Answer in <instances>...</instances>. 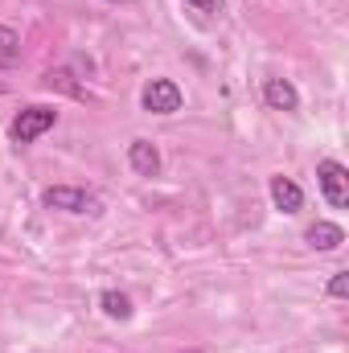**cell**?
<instances>
[{
  "mask_svg": "<svg viewBox=\"0 0 349 353\" xmlns=\"http://www.w3.org/2000/svg\"><path fill=\"white\" fill-rule=\"evenodd\" d=\"M317 181H321V193L333 210H346L349 205V169L341 161H321L317 165Z\"/></svg>",
  "mask_w": 349,
  "mask_h": 353,
  "instance_id": "obj_4",
  "label": "cell"
},
{
  "mask_svg": "<svg viewBox=\"0 0 349 353\" xmlns=\"http://www.w3.org/2000/svg\"><path fill=\"white\" fill-rule=\"evenodd\" d=\"M185 4H193L197 12H222L226 8V0H185Z\"/></svg>",
  "mask_w": 349,
  "mask_h": 353,
  "instance_id": "obj_12",
  "label": "cell"
},
{
  "mask_svg": "<svg viewBox=\"0 0 349 353\" xmlns=\"http://www.w3.org/2000/svg\"><path fill=\"white\" fill-rule=\"evenodd\" d=\"M17 54H21V37H17V29L0 25V62H12Z\"/></svg>",
  "mask_w": 349,
  "mask_h": 353,
  "instance_id": "obj_10",
  "label": "cell"
},
{
  "mask_svg": "<svg viewBox=\"0 0 349 353\" xmlns=\"http://www.w3.org/2000/svg\"><path fill=\"white\" fill-rule=\"evenodd\" d=\"M267 189H271V205L279 210V214H300V205H304V189L292 181V176L275 173L267 181Z\"/></svg>",
  "mask_w": 349,
  "mask_h": 353,
  "instance_id": "obj_5",
  "label": "cell"
},
{
  "mask_svg": "<svg viewBox=\"0 0 349 353\" xmlns=\"http://www.w3.org/2000/svg\"><path fill=\"white\" fill-rule=\"evenodd\" d=\"M329 296H333V300H346L349 296V271H333V279H329Z\"/></svg>",
  "mask_w": 349,
  "mask_h": 353,
  "instance_id": "obj_11",
  "label": "cell"
},
{
  "mask_svg": "<svg viewBox=\"0 0 349 353\" xmlns=\"http://www.w3.org/2000/svg\"><path fill=\"white\" fill-rule=\"evenodd\" d=\"M304 243H308L312 251H337V247L346 243V230H341L337 222H325V218H321V222H312V226H308Z\"/></svg>",
  "mask_w": 349,
  "mask_h": 353,
  "instance_id": "obj_8",
  "label": "cell"
},
{
  "mask_svg": "<svg viewBox=\"0 0 349 353\" xmlns=\"http://www.w3.org/2000/svg\"><path fill=\"white\" fill-rule=\"evenodd\" d=\"M263 103L271 111H296L300 107V90L292 87L288 79H267L263 83Z\"/></svg>",
  "mask_w": 349,
  "mask_h": 353,
  "instance_id": "obj_7",
  "label": "cell"
},
{
  "mask_svg": "<svg viewBox=\"0 0 349 353\" xmlns=\"http://www.w3.org/2000/svg\"><path fill=\"white\" fill-rule=\"evenodd\" d=\"M189 353H197V350H189Z\"/></svg>",
  "mask_w": 349,
  "mask_h": 353,
  "instance_id": "obj_15",
  "label": "cell"
},
{
  "mask_svg": "<svg viewBox=\"0 0 349 353\" xmlns=\"http://www.w3.org/2000/svg\"><path fill=\"white\" fill-rule=\"evenodd\" d=\"M54 123H58V107H50V103H29V107H21L17 119L8 123V136H12V144H33V140L46 136Z\"/></svg>",
  "mask_w": 349,
  "mask_h": 353,
  "instance_id": "obj_1",
  "label": "cell"
},
{
  "mask_svg": "<svg viewBox=\"0 0 349 353\" xmlns=\"http://www.w3.org/2000/svg\"><path fill=\"white\" fill-rule=\"evenodd\" d=\"M128 165H132L136 176H157L161 173V152H157V144H152V140H132V144H128Z\"/></svg>",
  "mask_w": 349,
  "mask_h": 353,
  "instance_id": "obj_6",
  "label": "cell"
},
{
  "mask_svg": "<svg viewBox=\"0 0 349 353\" xmlns=\"http://www.w3.org/2000/svg\"><path fill=\"white\" fill-rule=\"evenodd\" d=\"M41 205H46V210H62V214H94V210H99L94 193L74 189V185H50V189L41 193Z\"/></svg>",
  "mask_w": 349,
  "mask_h": 353,
  "instance_id": "obj_2",
  "label": "cell"
},
{
  "mask_svg": "<svg viewBox=\"0 0 349 353\" xmlns=\"http://www.w3.org/2000/svg\"><path fill=\"white\" fill-rule=\"evenodd\" d=\"M107 4H132V0H107Z\"/></svg>",
  "mask_w": 349,
  "mask_h": 353,
  "instance_id": "obj_13",
  "label": "cell"
},
{
  "mask_svg": "<svg viewBox=\"0 0 349 353\" xmlns=\"http://www.w3.org/2000/svg\"><path fill=\"white\" fill-rule=\"evenodd\" d=\"M181 103H185V94H181V87L173 79H152L140 90V107L148 115H173V111H181Z\"/></svg>",
  "mask_w": 349,
  "mask_h": 353,
  "instance_id": "obj_3",
  "label": "cell"
},
{
  "mask_svg": "<svg viewBox=\"0 0 349 353\" xmlns=\"http://www.w3.org/2000/svg\"><path fill=\"white\" fill-rule=\"evenodd\" d=\"M99 308H103V316H111V321H132V296H123V292H115V288H107V292H99Z\"/></svg>",
  "mask_w": 349,
  "mask_h": 353,
  "instance_id": "obj_9",
  "label": "cell"
},
{
  "mask_svg": "<svg viewBox=\"0 0 349 353\" xmlns=\"http://www.w3.org/2000/svg\"><path fill=\"white\" fill-rule=\"evenodd\" d=\"M0 94H4V83H0Z\"/></svg>",
  "mask_w": 349,
  "mask_h": 353,
  "instance_id": "obj_14",
  "label": "cell"
}]
</instances>
